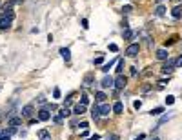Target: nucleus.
Returning a JSON list of instances; mask_svg holds the SVG:
<instances>
[{
  "mask_svg": "<svg viewBox=\"0 0 182 140\" xmlns=\"http://www.w3.org/2000/svg\"><path fill=\"white\" fill-rule=\"evenodd\" d=\"M133 7H131V5H126V7H122V11H124V13H129V11H131Z\"/></svg>",
  "mask_w": 182,
  "mask_h": 140,
  "instance_id": "obj_34",
  "label": "nucleus"
},
{
  "mask_svg": "<svg viewBox=\"0 0 182 140\" xmlns=\"http://www.w3.org/2000/svg\"><path fill=\"white\" fill-rule=\"evenodd\" d=\"M122 71H124V60H118L117 62V73L122 75Z\"/></svg>",
  "mask_w": 182,
  "mask_h": 140,
  "instance_id": "obj_20",
  "label": "nucleus"
},
{
  "mask_svg": "<svg viewBox=\"0 0 182 140\" xmlns=\"http://www.w3.org/2000/svg\"><path fill=\"white\" fill-rule=\"evenodd\" d=\"M53 97L55 98H60V89H58V87H55V89H53Z\"/></svg>",
  "mask_w": 182,
  "mask_h": 140,
  "instance_id": "obj_27",
  "label": "nucleus"
},
{
  "mask_svg": "<svg viewBox=\"0 0 182 140\" xmlns=\"http://www.w3.org/2000/svg\"><path fill=\"white\" fill-rule=\"evenodd\" d=\"M22 124V118H18V116H11L9 118V126L15 127V126H20Z\"/></svg>",
  "mask_w": 182,
  "mask_h": 140,
  "instance_id": "obj_14",
  "label": "nucleus"
},
{
  "mask_svg": "<svg viewBox=\"0 0 182 140\" xmlns=\"http://www.w3.org/2000/svg\"><path fill=\"white\" fill-rule=\"evenodd\" d=\"M171 15H173V18H180V16H182V5H175L173 11H171Z\"/></svg>",
  "mask_w": 182,
  "mask_h": 140,
  "instance_id": "obj_12",
  "label": "nucleus"
},
{
  "mask_svg": "<svg viewBox=\"0 0 182 140\" xmlns=\"http://www.w3.org/2000/svg\"><path fill=\"white\" fill-rule=\"evenodd\" d=\"M60 55H62V58H64L66 62L71 60V51H69V48H60Z\"/></svg>",
  "mask_w": 182,
  "mask_h": 140,
  "instance_id": "obj_10",
  "label": "nucleus"
},
{
  "mask_svg": "<svg viewBox=\"0 0 182 140\" xmlns=\"http://www.w3.org/2000/svg\"><path fill=\"white\" fill-rule=\"evenodd\" d=\"M91 80H93V75H88L86 80H84V82H86V86H91Z\"/></svg>",
  "mask_w": 182,
  "mask_h": 140,
  "instance_id": "obj_28",
  "label": "nucleus"
},
{
  "mask_svg": "<svg viewBox=\"0 0 182 140\" xmlns=\"http://www.w3.org/2000/svg\"><path fill=\"white\" fill-rule=\"evenodd\" d=\"M37 135H38V138H40V140H51V133L48 129H40Z\"/></svg>",
  "mask_w": 182,
  "mask_h": 140,
  "instance_id": "obj_11",
  "label": "nucleus"
},
{
  "mask_svg": "<svg viewBox=\"0 0 182 140\" xmlns=\"http://www.w3.org/2000/svg\"><path fill=\"white\" fill-rule=\"evenodd\" d=\"M95 98H96V102H104L106 100V93H102V91H98L95 95Z\"/></svg>",
  "mask_w": 182,
  "mask_h": 140,
  "instance_id": "obj_19",
  "label": "nucleus"
},
{
  "mask_svg": "<svg viewBox=\"0 0 182 140\" xmlns=\"http://www.w3.org/2000/svg\"><path fill=\"white\" fill-rule=\"evenodd\" d=\"M109 51H113V53L118 51V46H117V44H109Z\"/></svg>",
  "mask_w": 182,
  "mask_h": 140,
  "instance_id": "obj_30",
  "label": "nucleus"
},
{
  "mask_svg": "<svg viewBox=\"0 0 182 140\" xmlns=\"http://www.w3.org/2000/svg\"><path fill=\"white\" fill-rule=\"evenodd\" d=\"M98 138H100L98 135H93V137H89V138H86V140H98Z\"/></svg>",
  "mask_w": 182,
  "mask_h": 140,
  "instance_id": "obj_36",
  "label": "nucleus"
},
{
  "mask_svg": "<svg viewBox=\"0 0 182 140\" xmlns=\"http://www.w3.org/2000/svg\"><path fill=\"white\" fill-rule=\"evenodd\" d=\"M177 66H182V56H180V58H177Z\"/></svg>",
  "mask_w": 182,
  "mask_h": 140,
  "instance_id": "obj_37",
  "label": "nucleus"
},
{
  "mask_svg": "<svg viewBox=\"0 0 182 140\" xmlns=\"http://www.w3.org/2000/svg\"><path fill=\"white\" fill-rule=\"evenodd\" d=\"M58 115L62 116V118H67V116H69V115H71V111H69V109H67V107L64 106V107H62V109H60V111H58Z\"/></svg>",
  "mask_w": 182,
  "mask_h": 140,
  "instance_id": "obj_16",
  "label": "nucleus"
},
{
  "mask_svg": "<svg viewBox=\"0 0 182 140\" xmlns=\"http://www.w3.org/2000/svg\"><path fill=\"white\" fill-rule=\"evenodd\" d=\"M111 66H113V62H109V64H104V66H102V71H104V73H107V71L111 69Z\"/></svg>",
  "mask_w": 182,
  "mask_h": 140,
  "instance_id": "obj_24",
  "label": "nucleus"
},
{
  "mask_svg": "<svg viewBox=\"0 0 182 140\" xmlns=\"http://www.w3.org/2000/svg\"><path fill=\"white\" fill-rule=\"evenodd\" d=\"M80 104L88 106V104H89V97H88V95H82V97H80Z\"/></svg>",
  "mask_w": 182,
  "mask_h": 140,
  "instance_id": "obj_23",
  "label": "nucleus"
},
{
  "mask_svg": "<svg viewBox=\"0 0 182 140\" xmlns=\"http://www.w3.org/2000/svg\"><path fill=\"white\" fill-rule=\"evenodd\" d=\"M88 24H89V22H88L86 18H82V27H84V29H88V27H89Z\"/></svg>",
  "mask_w": 182,
  "mask_h": 140,
  "instance_id": "obj_33",
  "label": "nucleus"
},
{
  "mask_svg": "<svg viewBox=\"0 0 182 140\" xmlns=\"http://www.w3.org/2000/svg\"><path fill=\"white\" fill-rule=\"evenodd\" d=\"M135 140H144V135H139V137H136Z\"/></svg>",
  "mask_w": 182,
  "mask_h": 140,
  "instance_id": "obj_38",
  "label": "nucleus"
},
{
  "mask_svg": "<svg viewBox=\"0 0 182 140\" xmlns=\"http://www.w3.org/2000/svg\"><path fill=\"white\" fill-rule=\"evenodd\" d=\"M113 107H109V104H102V106H98V111H100V116H107L109 115Z\"/></svg>",
  "mask_w": 182,
  "mask_h": 140,
  "instance_id": "obj_8",
  "label": "nucleus"
},
{
  "mask_svg": "<svg viewBox=\"0 0 182 140\" xmlns=\"http://www.w3.org/2000/svg\"><path fill=\"white\" fill-rule=\"evenodd\" d=\"M133 37H135V33L131 31V29H128V27H126V31H124V38H126V40H131Z\"/></svg>",
  "mask_w": 182,
  "mask_h": 140,
  "instance_id": "obj_18",
  "label": "nucleus"
},
{
  "mask_svg": "<svg viewBox=\"0 0 182 140\" xmlns=\"http://www.w3.org/2000/svg\"><path fill=\"white\" fill-rule=\"evenodd\" d=\"M153 140H160V138H153Z\"/></svg>",
  "mask_w": 182,
  "mask_h": 140,
  "instance_id": "obj_40",
  "label": "nucleus"
},
{
  "mask_svg": "<svg viewBox=\"0 0 182 140\" xmlns=\"http://www.w3.org/2000/svg\"><path fill=\"white\" fill-rule=\"evenodd\" d=\"M139 51H140V46H139V44H131V46H128L126 55L133 58V56H136V55H139Z\"/></svg>",
  "mask_w": 182,
  "mask_h": 140,
  "instance_id": "obj_4",
  "label": "nucleus"
},
{
  "mask_svg": "<svg viewBox=\"0 0 182 140\" xmlns=\"http://www.w3.org/2000/svg\"><path fill=\"white\" fill-rule=\"evenodd\" d=\"M173 102H175V97H171V95H169V97L166 98V104H168V106H171Z\"/></svg>",
  "mask_w": 182,
  "mask_h": 140,
  "instance_id": "obj_26",
  "label": "nucleus"
},
{
  "mask_svg": "<svg viewBox=\"0 0 182 140\" xmlns=\"http://www.w3.org/2000/svg\"><path fill=\"white\" fill-rule=\"evenodd\" d=\"M177 37H171V38H169V40H166V46H171V44H175V42H177Z\"/></svg>",
  "mask_w": 182,
  "mask_h": 140,
  "instance_id": "obj_25",
  "label": "nucleus"
},
{
  "mask_svg": "<svg viewBox=\"0 0 182 140\" xmlns=\"http://www.w3.org/2000/svg\"><path fill=\"white\" fill-rule=\"evenodd\" d=\"M88 127H89V124H88V122H80V129H82V131H86Z\"/></svg>",
  "mask_w": 182,
  "mask_h": 140,
  "instance_id": "obj_29",
  "label": "nucleus"
},
{
  "mask_svg": "<svg viewBox=\"0 0 182 140\" xmlns=\"http://www.w3.org/2000/svg\"><path fill=\"white\" fill-rule=\"evenodd\" d=\"M140 106H142L140 100H135V102H133V107H135V109H140Z\"/></svg>",
  "mask_w": 182,
  "mask_h": 140,
  "instance_id": "obj_31",
  "label": "nucleus"
},
{
  "mask_svg": "<svg viewBox=\"0 0 182 140\" xmlns=\"http://www.w3.org/2000/svg\"><path fill=\"white\" fill-rule=\"evenodd\" d=\"M164 13H166V7H164V5H157L155 15H157V16H164Z\"/></svg>",
  "mask_w": 182,
  "mask_h": 140,
  "instance_id": "obj_17",
  "label": "nucleus"
},
{
  "mask_svg": "<svg viewBox=\"0 0 182 140\" xmlns=\"http://www.w3.org/2000/svg\"><path fill=\"white\" fill-rule=\"evenodd\" d=\"M86 107H88V106H84V104H77V106H75V113H77V115L86 113Z\"/></svg>",
  "mask_w": 182,
  "mask_h": 140,
  "instance_id": "obj_15",
  "label": "nucleus"
},
{
  "mask_svg": "<svg viewBox=\"0 0 182 140\" xmlns=\"http://www.w3.org/2000/svg\"><path fill=\"white\" fill-rule=\"evenodd\" d=\"M158 2H162V0H158Z\"/></svg>",
  "mask_w": 182,
  "mask_h": 140,
  "instance_id": "obj_41",
  "label": "nucleus"
},
{
  "mask_svg": "<svg viewBox=\"0 0 182 140\" xmlns=\"http://www.w3.org/2000/svg\"><path fill=\"white\" fill-rule=\"evenodd\" d=\"M162 111H164V107H155V109H151V111H149V113H151L153 116H158V115H160Z\"/></svg>",
  "mask_w": 182,
  "mask_h": 140,
  "instance_id": "obj_22",
  "label": "nucleus"
},
{
  "mask_svg": "<svg viewBox=\"0 0 182 140\" xmlns=\"http://www.w3.org/2000/svg\"><path fill=\"white\" fill-rule=\"evenodd\" d=\"M13 18H15L13 9L7 7V9L2 13V16H0V27H2V29H7V27L11 26V22H13Z\"/></svg>",
  "mask_w": 182,
  "mask_h": 140,
  "instance_id": "obj_1",
  "label": "nucleus"
},
{
  "mask_svg": "<svg viewBox=\"0 0 182 140\" xmlns=\"http://www.w3.org/2000/svg\"><path fill=\"white\" fill-rule=\"evenodd\" d=\"M55 122H56V124H62V116H60V115L55 116Z\"/></svg>",
  "mask_w": 182,
  "mask_h": 140,
  "instance_id": "obj_35",
  "label": "nucleus"
},
{
  "mask_svg": "<svg viewBox=\"0 0 182 140\" xmlns=\"http://www.w3.org/2000/svg\"><path fill=\"white\" fill-rule=\"evenodd\" d=\"M107 140H118V138H117L115 135H111V137H109V138H107Z\"/></svg>",
  "mask_w": 182,
  "mask_h": 140,
  "instance_id": "obj_39",
  "label": "nucleus"
},
{
  "mask_svg": "<svg viewBox=\"0 0 182 140\" xmlns=\"http://www.w3.org/2000/svg\"><path fill=\"white\" fill-rule=\"evenodd\" d=\"M175 67H177V60H173V58H168V62L164 64V67H162V73L168 75V73H171Z\"/></svg>",
  "mask_w": 182,
  "mask_h": 140,
  "instance_id": "obj_2",
  "label": "nucleus"
},
{
  "mask_svg": "<svg viewBox=\"0 0 182 140\" xmlns=\"http://www.w3.org/2000/svg\"><path fill=\"white\" fill-rule=\"evenodd\" d=\"M102 62H104V56H102V55L95 58V64H102Z\"/></svg>",
  "mask_w": 182,
  "mask_h": 140,
  "instance_id": "obj_32",
  "label": "nucleus"
},
{
  "mask_svg": "<svg viewBox=\"0 0 182 140\" xmlns=\"http://www.w3.org/2000/svg\"><path fill=\"white\" fill-rule=\"evenodd\" d=\"M157 58L158 60H168L169 58V53H168V49H157Z\"/></svg>",
  "mask_w": 182,
  "mask_h": 140,
  "instance_id": "obj_9",
  "label": "nucleus"
},
{
  "mask_svg": "<svg viewBox=\"0 0 182 140\" xmlns=\"http://www.w3.org/2000/svg\"><path fill=\"white\" fill-rule=\"evenodd\" d=\"M100 86H102V87H104V89H106V87H113V86H115V80H113L111 77H107V75H106V77H104V78H102V82H100Z\"/></svg>",
  "mask_w": 182,
  "mask_h": 140,
  "instance_id": "obj_7",
  "label": "nucleus"
},
{
  "mask_svg": "<svg viewBox=\"0 0 182 140\" xmlns=\"http://www.w3.org/2000/svg\"><path fill=\"white\" fill-rule=\"evenodd\" d=\"M113 111L120 115V113L124 111V104H122V102H115V104H113Z\"/></svg>",
  "mask_w": 182,
  "mask_h": 140,
  "instance_id": "obj_13",
  "label": "nucleus"
},
{
  "mask_svg": "<svg viewBox=\"0 0 182 140\" xmlns=\"http://www.w3.org/2000/svg\"><path fill=\"white\" fill-rule=\"evenodd\" d=\"M33 113H35V109H33L31 104H27V106L22 107V116H24V118H29V116H31Z\"/></svg>",
  "mask_w": 182,
  "mask_h": 140,
  "instance_id": "obj_6",
  "label": "nucleus"
},
{
  "mask_svg": "<svg viewBox=\"0 0 182 140\" xmlns=\"http://www.w3.org/2000/svg\"><path fill=\"white\" fill-rule=\"evenodd\" d=\"M37 118H38V120H42V122H48V120L51 118L49 109H40V111H38V115H37Z\"/></svg>",
  "mask_w": 182,
  "mask_h": 140,
  "instance_id": "obj_5",
  "label": "nucleus"
},
{
  "mask_svg": "<svg viewBox=\"0 0 182 140\" xmlns=\"http://www.w3.org/2000/svg\"><path fill=\"white\" fill-rule=\"evenodd\" d=\"M128 84V78L124 77V75H117V78H115V87L117 89H124Z\"/></svg>",
  "mask_w": 182,
  "mask_h": 140,
  "instance_id": "obj_3",
  "label": "nucleus"
},
{
  "mask_svg": "<svg viewBox=\"0 0 182 140\" xmlns=\"http://www.w3.org/2000/svg\"><path fill=\"white\" fill-rule=\"evenodd\" d=\"M91 116H93V118H98V116H100V111H98V106H93V111H91Z\"/></svg>",
  "mask_w": 182,
  "mask_h": 140,
  "instance_id": "obj_21",
  "label": "nucleus"
}]
</instances>
